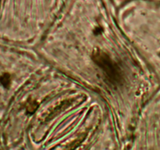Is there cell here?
Listing matches in <instances>:
<instances>
[{"mask_svg":"<svg viewBox=\"0 0 160 150\" xmlns=\"http://www.w3.org/2000/svg\"><path fill=\"white\" fill-rule=\"evenodd\" d=\"M10 76H9V74H8V73H5V74H3L2 76L0 78V82H1L2 84L6 88L9 87V84H10Z\"/></svg>","mask_w":160,"mask_h":150,"instance_id":"cell-2","label":"cell"},{"mask_svg":"<svg viewBox=\"0 0 160 150\" xmlns=\"http://www.w3.org/2000/svg\"><path fill=\"white\" fill-rule=\"evenodd\" d=\"M93 59L105 70L106 73L109 74V76H110L112 79H115L117 78L118 70L107 55L101 51H96L93 55Z\"/></svg>","mask_w":160,"mask_h":150,"instance_id":"cell-1","label":"cell"}]
</instances>
